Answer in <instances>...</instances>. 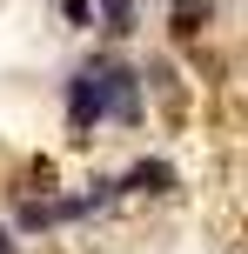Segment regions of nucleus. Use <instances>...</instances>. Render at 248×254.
I'll list each match as a JSON object with an SVG mask.
<instances>
[{
    "label": "nucleus",
    "instance_id": "obj_1",
    "mask_svg": "<svg viewBox=\"0 0 248 254\" xmlns=\"http://www.w3.org/2000/svg\"><path fill=\"white\" fill-rule=\"evenodd\" d=\"M94 67H101V94H107V127L141 134V127H148V80H141V61H128L121 47H94Z\"/></svg>",
    "mask_w": 248,
    "mask_h": 254
},
{
    "label": "nucleus",
    "instance_id": "obj_2",
    "mask_svg": "<svg viewBox=\"0 0 248 254\" xmlns=\"http://www.w3.org/2000/svg\"><path fill=\"white\" fill-rule=\"evenodd\" d=\"M61 114H67V140H74V147H94V134L107 127V94H101V67H94V54L61 80Z\"/></svg>",
    "mask_w": 248,
    "mask_h": 254
},
{
    "label": "nucleus",
    "instance_id": "obj_3",
    "mask_svg": "<svg viewBox=\"0 0 248 254\" xmlns=\"http://www.w3.org/2000/svg\"><path fill=\"white\" fill-rule=\"evenodd\" d=\"M215 20H222V0H161V40H168L174 54L201 47Z\"/></svg>",
    "mask_w": 248,
    "mask_h": 254
},
{
    "label": "nucleus",
    "instance_id": "obj_4",
    "mask_svg": "<svg viewBox=\"0 0 248 254\" xmlns=\"http://www.w3.org/2000/svg\"><path fill=\"white\" fill-rule=\"evenodd\" d=\"M121 194H128V201H174V194H181V167H174L168 154H134V161L121 167Z\"/></svg>",
    "mask_w": 248,
    "mask_h": 254
},
{
    "label": "nucleus",
    "instance_id": "obj_5",
    "mask_svg": "<svg viewBox=\"0 0 248 254\" xmlns=\"http://www.w3.org/2000/svg\"><path fill=\"white\" fill-rule=\"evenodd\" d=\"M141 80H148V101H161L168 121L188 114V67L174 54H141Z\"/></svg>",
    "mask_w": 248,
    "mask_h": 254
},
{
    "label": "nucleus",
    "instance_id": "obj_6",
    "mask_svg": "<svg viewBox=\"0 0 248 254\" xmlns=\"http://www.w3.org/2000/svg\"><path fill=\"white\" fill-rule=\"evenodd\" d=\"M7 228L20 234V241H40V234H54L61 221H54V201H47V194H20V188H7Z\"/></svg>",
    "mask_w": 248,
    "mask_h": 254
},
{
    "label": "nucleus",
    "instance_id": "obj_7",
    "mask_svg": "<svg viewBox=\"0 0 248 254\" xmlns=\"http://www.w3.org/2000/svg\"><path fill=\"white\" fill-rule=\"evenodd\" d=\"M101 7V47H128L141 34V0H94Z\"/></svg>",
    "mask_w": 248,
    "mask_h": 254
},
{
    "label": "nucleus",
    "instance_id": "obj_8",
    "mask_svg": "<svg viewBox=\"0 0 248 254\" xmlns=\"http://www.w3.org/2000/svg\"><path fill=\"white\" fill-rule=\"evenodd\" d=\"M181 61L195 67V80H201V87H228V54H222V47H208V40H201V47H188Z\"/></svg>",
    "mask_w": 248,
    "mask_h": 254
},
{
    "label": "nucleus",
    "instance_id": "obj_9",
    "mask_svg": "<svg viewBox=\"0 0 248 254\" xmlns=\"http://www.w3.org/2000/svg\"><path fill=\"white\" fill-rule=\"evenodd\" d=\"M81 194H87L94 221H101V214H114V207L128 201V194H121V174H87V181H81Z\"/></svg>",
    "mask_w": 248,
    "mask_h": 254
},
{
    "label": "nucleus",
    "instance_id": "obj_10",
    "mask_svg": "<svg viewBox=\"0 0 248 254\" xmlns=\"http://www.w3.org/2000/svg\"><path fill=\"white\" fill-rule=\"evenodd\" d=\"M54 13H61V27H74V34H101V7H94V0H54Z\"/></svg>",
    "mask_w": 248,
    "mask_h": 254
},
{
    "label": "nucleus",
    "instance_id": "obj_11",
    "mask_svg": "<svg viewBox=\"0 0 248 254\" xmlns=\"http://www.w3.org/2000/svg\"><path fill=\"white\" fill-rule=\"evenodd\" d=\"M0 254H20V234L7 228V214H0Z\"/></svg>",
    "mask_w": 248,
    "mask_h": 254
}]
</instances>
